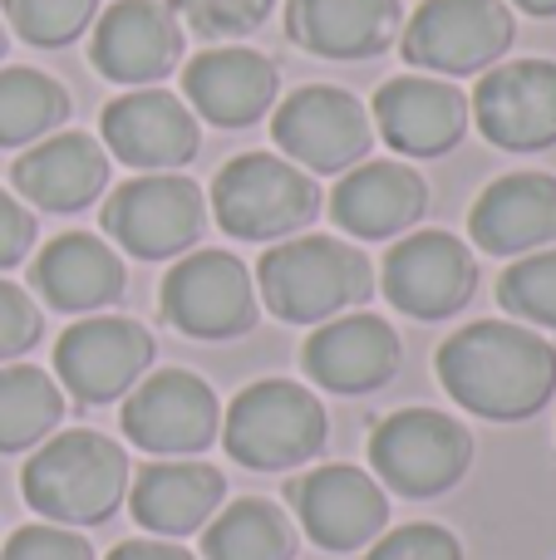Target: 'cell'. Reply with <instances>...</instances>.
<instances>
[{"mask_svg": "<svg viewBox=\"0 0 556 560\" xmlns=\"http://www.w3.org/2000/svg\"><path fill=\"white\" fill-rule=\"evenodd\" d=\"M439 384L468 413L522 423L556 394V349L508 319H478L439 349Z\"/></svg>", "mask_w": 556, "mask_h": 560, "instance_id": "1", "label": "cell"}, {"mask_svg": "<svg viewBox=\"0 0 556 560\" xmlns=\"http://www.w3.org/2000/svg\"><path fill=\"white\" fill-rule=\"evenodd\" d=\"M20 492L55 526H99L124 506L128 457L114 438L74 428L39 447L20 472Z\"/></svg>", "mask_w": 556, "mask_h": 560, "instance_id": "2", "label": "cell"}, {"mask_svg": "<svg viewBox=\"0 0 556 560\" xmlns=\"http://www.w3.org/2000/svg\"><path fill=\"white\" fill-rule=\"evenodd\" d=\"M256 290L266 310L291 325H325L340 310L364 305L374 290L370 261L335 236H286L262 256Z\"/></svg>", "mask_w": 556, "mask_h": 560, "instance_id": "3", "label": "cell"}, {"mask_svg": "<svg viewBox=\"0 0 556 560\" xmlns=\"http://www.w3.org/2000/svg\"><path fill=\"white\" fill-rule=\"evenodd\" d=\"M315 212H321L315 177L271 153L232 158L212 183V217L236 242H286Z\"/></svg>", "mask_w": 556, "mask_h": 560, "instance_id": "4", "label": "cell"}, {"mask_svg": "<svg viewBox=\"0 0 556 560\" xmlns=\"http://www.w3.org/2000/svg\"><path fill=\"white\" fill-rule=\"evenodd\" d=\"M227 453L256 472H286L325 447V408L291 378H262L242 388L222 423Z\"/></svg>", "mask_w": 556, "mask_h": 560, "instance_id": "5", "label": "cell"}, {"mask_svg": "<svg viewBox=\"0 0 556 560\" xmlns=\"http://www.w3.org/2000/svg\"><path fill=\"white\" fill-rule=\"evenodd\" d=\"M370 463L399 497H439L468 472L473 438L463 423L433 408L390 413L370 438Z\"/></svg>", "mask_w": 556, "mask_h": 560, "instance_id": "6", "label": "cell"}, {"mask_svg": "<svg viewBox=\"0 0 556 560\" xmlns=\"http://www.w3.org/2000/svg\"><path fill=\"white\" fill-rule=\"evenodd\" d=\"M207 226L202 187L173 173H143L104 202V232L138 261H167L187 252Z\"/></svg>", "mask_w": 556, "mask_h": 560, "instance_id": "7", "label": "cell"}, {"mask_svg": "<svg viewBox=\"0 0 556 560\" xmlns=\"http://www.w3.org/2000/svg\"><path fill=\"white\" fill-rule=\"evenodd\" d=\"M222 433L217 394L187 369H158L138 378L124 398V438L158 457H193L207 453Z\"/></svg>", "mask_w": 556, "mask_h": 560, "instance_id": "8", "label": "cell"}, {"mask_svg": "<svg viewBox=\"0 0 556 560\" xmlns=\"http://www.w3.org/2000/svg\"><path fill=\"white\" fill-rule=\"evenodd\" d=\"M271 133L281 143L286 163L305 167V173H350L355 163H364L374 143L364 104L335 84H311L281 98Z\"/></svg>", "mask_w": 556, "mask_h": 560, "instance_id": "9", "label": "cell"}, {"mask_svg": "<svg viewBox=\"0 0 556 560\" xmlns=\"http://www.w3.org/2000/svg\"><path fill=\"white\" fill-rule=\"evenodd\" d=\"M512 45L502 0H424L404 30V59L429 74H478Z\"/></svg>", "mask_w": 556, "mask_h": 560, "instance_id": "10", "label": "cell"}, {"mask_svg": "<svg viewBox=\"0 0 556 560\" xmlns=\"http://www.w3.org/2000/svg\"><path fill=\"white\" fill-rule=\"evenodd\" d=\"M153 364V335L124 315H84L55 345V374L79 404H114Z\"/></svg>", "mask_w": 556, "mask_h": 560, "instance_id": "11", "label": "cell"}, {"mask_svg": "<svg viewBox=\"0 0 556 560\" xmlns=\"http://www.w3.org/2000/svg\"><path fill=\"white\" fill-rule=\"evenodd\" d=\"M163 315L193 339H236L256 325V280L236 256L193 252L163 280Z\"/></svg>", "mask_w": 556, "mask_h": 560, "instance_id": "12", "label": "cell"}, {"mask_svg": "<svg viewBox=\"0 0 556 560\" xmlns=\"http://www.w3.org/2000/svg\"><path fill=\"white\" fill-rule=\"evenodd\" d=\"M478 266L449 232H414L384 256V295L414 319H449L473 300Z\"/></svg>", "mask_w": 556, "mask_h": 560, "instance_id": "13", "label": "cell"}, {"mask_svg": "<svg viewBox=\"0 0 556 560\" xmlns=\"http://www.w3.org/2000/svg\"><path fill=\"white\" fill-rule=\"evenodd\" d=\"M177 55H183V25L163 0H118L99 15L89 39L94 69L128 89H148L173 74Z\"/></svg>", "mask_w": 556, "mask_h": 560, "instance_id": "14", "label": "cell"}, {"mask_svg": "<svg viewBox=\"0 0 556 560\" xmlns=\"http://www.w3.org/2000/svg\"><path fill=\"white\" fill-rule=\"evenodd\" d=\"M478 133L508 153H542L556 143V65L552 59H518L483 74L478 98Z\"/></svg>", "mask_w": 556, "mask_h": 560, "instance_id": "15", "label": "cell"}, {"mask_svg": "<svg viewBox=\"0 0 556 560\" xmlns=\"http://www.w3.org/2000/svg\"><path fill=\"white\" fill-rule=\"evenodd\" d=\"M296 512L315 546L325 551H360L390 522V502H384L380 482L350 463L315 467L296 482Z\"/></svg>", "mask_w": 556, "mask_h": 560, "instance_id": "16", "label": "cell"}, {"mask_svg": "<svg viewBox=\"0 0 556 560\" xmlns=\"http://www.w3.org/2000/svg\"><path fill=\"white\" fill-rule=\"evenodd\" d=\"M104 143L143 173H173L197 158V118L167 89H134L104 108Z\"/></svg>", "mask_w": 556, "mask_h": 560, "instance_id": "17", "label": "cell"}, {"mask_svg": "<svg viewBox=\"0 0 556 560\" xmlns=\"http://www.w3.org/2000/svg\"><path fill=\"white\" fill-rule=\"evenodd\" d=\"M374 118H380V133L394 153L439 158L459 148V138L468 133V98L449 79L404 74L374 94Z\"/></svg>", "mask_w": 556, "mask_h": 560, "instance_id": "18", "label": "cell"}, {"mask_svg": "<svg viewBox=\"0 0 556 560\" xmlns=\"http://www.w3.org/2000/svg\"><path fill=\"white\" fill-rule=\"evenodd\" d=\"M305 374L331 394H374L399 369V335L380 315L325 319L305 339Z\"/></svg>", "mask_w": 556, "mask_h": 560, "instance_id": "19", "label": "cell"}, {"mask_svg": "<svg viewBox=\"0 0 556 560\" xmlns=\"http://www.w3.org/2000/svg\"><path fill=\"white\" fill-rule=\"evenodd\" d=\"M183 94L207 124L246 128L276 104V65L246 45H217L187 65Z\"/></svg>", "mask_w": 556, "mask_h": 560, "instance_id": "20", "label": "cell"}, {"mask_svg": "<svg viewBox=\"0 0 556 560\" xmlns=\"http://www.w3.org/2000/svg\"><path fill=\"white\" fill-rule=\"evenodd\" d=\"M429 207V187L414 167L404 163H355L331 192V217L340 232L360 236V242H384V236L409 232Z\"/></svg>", "mask_w": 556, "mask_h": 560, "instance_id": "21", "label": "cell"}, {"mask_svg": "<svg viewBox=\"0 0 556 560\" xmlns=\"http://www.w3.org/2000/svg\"><path fill=\"white\" fill-rule=\"evenodd\" d=\"M227 497V482L217 467L193 463V457H173V463H153L134 477L128 487V512L143 532L158 541L167 536H193L217 516Z\"/></svg>", "mask_w": 556, "mask_h": 560, "instance_id": "22", "label": "cell"}, {"mask_svg": "<svg viewBox=\"0 0 556 560\" xmlns=\"http://www.w3.org/2000/svg\"><path fill=\"white\" fill-rule=\"evenodd\" d=\"M468 232L483 252L522 256L556 242V177L547 173H512L498 177L473 202Z\"/></svg>", "mask_w": 556, "mask_h": 560, "instance_id": "23", "label": "cell"}, {"mask_svg": "<svg viewBox=\"0 0 556 560\" xmlns=\"http://www.w3.org/2000/svg\"><path fill=\"white\" fill-rule=\"evenodd\" d=\"M10 183L45 212H79L108 187V153L89 133L39 138L15 158Z\"/></svg>", "mask_w": 556, "mask_h": 560, "instance_id": "24", "label": "cell"}, {"mask_svg": "<svg viewBox=\"0 0 556 560\" xmlns=\"http://www.w3.org/2000/svg\"><path fill=\"white\" fill-rule=\"evenodd\" d=\"M286 35L325 59H370L399 35V0H286Z\"/></svg>", "mask_w": 556, "mask_h": 560, "instance_id": "25", "label": "cell"}, {"mask_svg": "<svg viewBox=\"0 0 556 560\" xmlns=\"http://www.w3.org/2000/svg\"><path fill=\"white\" fill-rule=\"evenodd\" d=\"M30 280L45 295V305L65 310V315H89V310H104L124 295V261L99 236L65 232L35 256Z\"/></svg>", "mask_w": 556, "mask_h": 560, "instance_id": "26", "label": "cell"}, {"mask_svg": "<svg viewBox=\"0 0 556 560\" xmlns=\"http://www.w3.org/2000/svg\"><path fill=\"white\" fill-rule=\"evenodd\" d=\"M296 532L286 512L262 497H242L222 516H212L202 532L207 560H291Z\"/></svg>", "mask_w": 556, "mask_h": 560, "instance_id": "27", "label": "cell"}, {"mask_svg": "<svg viewBox=\"0 0 556 560\" xmlns=\"http://www.w3.org/2000/svg\"><path fill=\"white\" fill-rule=\"evenodd\" d=\"M65 418V394L45 369L30 364H0V453L45 443L49 428Z\"/></svg>", "mask_w": 556, "mask_h": 560, "instance_id": "28", "label": "cell"}, {"mask_svg": "<svg viewBox=\"0 0 556 560\" xmlns=\"http://www.w3.org/2000/svg\"><path fill=\"white\" fill-rule=\"evenodd\" d=\"M69 118V94L39 69H0V148H30Z\"/></svg>", "mask_w": 556, "mask_h": 560, "instance_id": "29", "label": "cell"}, {"mask_svg": "<svg viewBox=\"0 0 556 560\" xmlns=\"http://www.w3.org/2000/svg\"><path fill=\"white\" fill-rule=\"evenodd\" d=\"M99 15V0H5V20L30 45H69L79 39Z\"/></svg>", "mask_w": 556, "mask_h": 560, "instance_id": "30", "label": "cell"}, {"mask_svg": "<svg viewBox=\"0 0 556 560\" xmlns=\"http://www.w3.org/2000/svg\"><path fill=\"white\" fill-rule=\"evenodd\" d=\"M498 300H502V310H512L518 319L556 329V246L552 252L522 256L512 271H502Z\"/></svg>", "mask_w": 556, "mask_h": 560, "instance_id": "31", "label": "cell"}, {"mask_svg": "<svg viewBox=\"0 0 556 560\" xmlns=\"http://www.w3.org/2000/svg\"><path fill=\"white\" fill-rule=\"evenodd\" d=\"M271 10H276V0H173V15L207 39L252 35Z\"/></svg>", "mask_w": 556, "mask_h": 560, "instance_id": "32", "label": "cell"}, {"mask_svg": "<svg viewBox=\"0 0 556 560\" xmlns=\"http://www.w3.org/2000/svg\"><path fill=\"white\" fill-rule=\"evenodd\" d=\"M364 560H463V546L453 541V532H443V526L414 522V526H399V532L380 536Z\"/></svg>", "mask_w": 556, "mask_h": 560, "instance_id": "33", "label": "cell"}, {"mask_svg": "<svg viewBox=\"0 0 556 560\" xmlns=\"http://www.w3.org/2000/svg\"><path fill=\"white\" fill-rule=\"evenodd\" d=\"M0 560H94L84 536L65 532V526H20L5 546H0Z\"/></svg>", "mask_w": 556, "mask_h": 560, "instance_id": "34", "label": "cell"}, {"mask_svg": "<svg viewBox=\"0 0 556 560\" xmlns=\"http://www.w3.org/2000/svg\"><path fill=\"white\" fill-rule=\"evenodd\" d=\"M35 339H39L35 300H30L20 285L0 280V364H5V359H15V354H25Z\"/></svg>", "mask_w": 556, "mask_h": 560, "instance_id": "35", "label": "cell"}, {"mask_svg": "<svg viewBox=\"0 0 556 560\" xmlns=\"http://www.w3.org/2000/svg\"><path fill=\"white\" fill-rule=\"evenodd\" d=\"M30 246H35V217H30V207H20L10 192H0V271L25 261Z\"/></svg>", "mask_w": 556, "mask_h": 560, "instance_id": "36", "label": "cell"}, {"mask_svg": "<svg viewBox=\"0 0 556 560\" xmlns=\"http://www.w3.org/2000/svg\"><path fill=\"white\" fill-rule=\"evenodd\" d=\"M108 560H197V556L173 541H124L118 551H108Z\"/></svg>", "mask_w": 556, "mask_h": 560, "instance_id": "37", "label": "cell"}, {"mask_svg": "<svg viewBox=\"0 0 556 560\" xmlns=\"http://www.w3.org/2000/svg\"><path fill=\"white\" fill-rule=\"evenodd\" d=\"M518 10H528V15H556V0H512Z\"/></svg>", "mask_w": 556, "mask_h": 560, "instance_id": "38", "label": "cell"}, {"mask_svg": "<svg viewBox=\"0 0 556 560\" xmlns=\"http://www.w3.org/2000/svg\"><path fill=\"white\" fill-rule=\"evenodd\" d=\"M0 55H5V25H0Z\"/></svg>", "mask_w": 556, "mask_h": 560, "instance_id": "39", "label": "cell"}]
</instances>
